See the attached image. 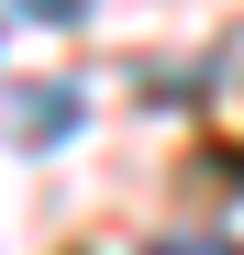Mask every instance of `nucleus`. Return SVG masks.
<instances>
[{
  "mask_svg": "<svg viewBox=\"0 0 244 255\" xmlns=\"http://www.w3.org/2000/svg\"><path fill=\"white\" fill-rule=\"evenodd\" d=\"M67 122H78V89H22L11 100V133L22 144H67Z\"/></svg>",
  "mask_w": 244,
  "mask_h": 255,
  "instance_id": "1",
  "label": "nucleus"
},
{
  "mask_svg": "<svg viewBox=\"0 0 244 255\" xmlns=\"http://www.w3.org/2000/svg\"><path fill=\"white\" fill-rule=\"evenodd\" d=\"M144 255H244V244H222V233H189V244H178V233H167V244H144Z\"/></svg>",
  "mask_w": 244,
  "mask_h": 255,
  "instance_id": "2",
  "label": "nucleus"
},
{
  "mask_svg": "<svg viewBox=\"0 0 244 255\" xmlns=\"http://www.w3.org/2000/svg\"><path fill=\"white\" fill-rule=\"evenodd\" d=\"M11 11H33V22H78L89 0H11Z\"/></svg>",
  "mask_w": 244,
  "mask_h": 255,
  "instance_id": "3",
  "label": "nucleus"
}]
</instances>
